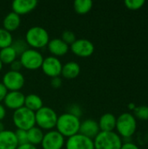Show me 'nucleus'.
Instances as JSON below:
<instances>
[{
  "label": "nucleus",
  "instance_id": "nucleus-1",
  "mask_svg": "<svg viewBox=\"0 0 148 149\" xmlns=\"http://www.w3.org/2000/svg\"><path fill=\"white\" fill-rule=\"evenodd\" d=\"M80 123L79 118L71 113H65L58 117L56 125L57 131L62 136L70 138L79 133Z\"/></svg>",
  "mask_w": 148,
  "mask_h": 149
},
{
  "label": "nucleus",
  "instance_id": "nucleus-2",
  "mask_svg": "<svg viewBox=\"0 0 148 149\" xmlns=\"http://www.w3.org/2000/svg\"><path fill=\"white\" fill-rule=\"evenodd\" d=\"M25 42L32 49H41L47 46L50 37L48 31L41 26L31 27L25 34Z\"/></svg>",
  "mask_w": 148,
  "mask_h": 149
},
{
  "label": "nucleus",
  "instance_id": "nucleus-3",
  "mask_svg": "<svg viewBox=\"0 0 148 149\" xmlns=\"http://www.w3.org/2000/svg\"><path fill=\"white\" fill-rule=\"evenodd\" d=\"M94 149H120L122 140L114 132H99L93 139Z\"/></svg>",
  "mask_w": 148,
  "mask_h": 149
},
{
  "label": "nucleus",
  "instance_id": "nucleus-4",
  "mask_svg": "<svg viewBox=\"0 0 148 149\" xmlns=\"http://www.w3.org/2000/svg\"><path fill=\"white\" fill-rule=\"evenodd\" d=\"M12 120L17 129H21L24 131H28L29 129L36 126L35 113L29 110L25 107L14 111Z\"/></svg>",
  "mask_w": 148,
  "mask_h": 149
},
{
  "label": "nucleus",
  "instance_id": "nucleus-5",
  "mask_svg": "<svg viewBox=\"0 0 148 149\" xmlns=\"http://www.w3.org/2000/svg\"><path fill=\"white\" fill-rule=\"evenodd\" d=\"M58 117L57 113L52 108L43 107L35 113L36 125L42 130H51L56 127Z\"/></svg>",
  "mask_w": 148,
  "mask_h": 149
},
{
  "label": "nucleus",
  "instance_id": "nucleus-6",
  "mask_svg": "<svg viewBox=\"0 0 148 149\" xmlns=\"http://www.w3.org/2000/svg\"><path fill=\"white\" fill-rule=\"evenodd\" d=\"M115 128L117 129L119 134L124 139L131 138L137 129V121L135 117L129 113L120 114L117 118Z\"/></svg>",
  "mask_w": 148,
  "mask_h": 149
},
{
  "label": "nucleus",
  "instance_id": "nucleus-7",
  "mask_svg": "<svg viewBox=\"0 0 148 149\" xmlns=\"http://www.w3.org/2000/svg\"><path fill=\"white\" fill-rule=\"evenodd\" d=\"M19 60L22 64L23 68L34 71L41 68L44 58L38 50L28 49L20 56Z\"/></svg>",
  "mask_w": 148,
  "mask_h": 149
},
{
  "label": "nucleus",
  "instance_id": "nucleus-8",
  "mask_svg": "<svg viewBox=\"0 0 148 149\" xmlns=\"http://www.w3.org/2000/svg\"><path fill=\"white\" fill-rule=\"evenodd\" d=\"M24 77L20 72L9 71L3 77V85L9 92L20 91L24 86Z\"/></svg>",
  "mask_w": 148,
  "mask_h": 149
},
{
  "label": "nucleus",
  "instance_id": "nucleus-9",
  "mask_svg": "<svg viewBox=\"0 0 148 149\" xmlns=\"http://www.w3.org/2000/svg\"><path fill=\"white\" fill-rule=\"evenodd\" d=\"M65 137L57 130H51L44 134L41 142L43 149H62L65 146Z\"/></svg>",
  "mask_w": 148,
  "mask_h": 149
},
{
  "label": "nucleus",
  "instance_id": "nucleus-10",
  "mask_svg": "<svg viewBox=\"0 0 148 149\" xmlns=\"http://www.w3.org/2000/svg\"><path fill=\"white\" fill-rule=\"evenodd\" d=\"M63 65L61 61L53 56L47 57L44 58L43 64L41 65V68L44 72V73L51 78L59 77L61 75Z\"/></svg>",
  "mask_w": 148,
  "mask_h": 149
},
{
  "label": "nucleus",
  "instance_id": "nucleus-11",
  "mask_svg": "<svg viewBox=\"0 0 148 149\" xmlns=\"http://www.w3.org/2000/svg\"><path fill=\"white\" fill-rule=\"evenodd\" d=\"M71 50L76 56L79 58H88L93 54L94 45L88 39L79 38L71 45Z\"/></svg>",
  "mask_w": 148,
  "mask_h": 149
},
{
  "label": "nucleus",
  "instance_id": "nucleus-12",
  "mask_svg": "<svg viewBox=\"0 0 148 149\" xmlns=\"http://www.w3.org/2000/svg\"><path fill=\"white\" fill-rule=\"evenodd\" d=\"M65 145V149H94L93 140L89 139L79 133L68 138Z\"/></svg>",
  "mask_w": 148,
  "mask_h": 149
},
{
  "label": "nucleus",
  "instance_id": "nucleus-13",
  "mask_svg": "<svg viewBox=\"0 0 148 149\" xmlns=\"http://www.w3.org/2000/svg\"><path fill=\"white\" fill-rule=\"evenodd\" d=\"M25 96L20 91L8 92L6 97L3 100L4 106L11 110H17L24 106Z\"/></svg>",
  "mask_w": 148,
  "mask_h": 149
},
{
  "label": "nucleus",
  "instance_id": "nucleus-14",
  "mask_svg": "<svg viewBox=\"0 0 148 149\" xmlns=\"http://www.w3.org/2000/svg\"><path fill=\"white\" fill-rule=\"evenodd\" d=\"M37 5L38 1L36 0H15L11 3V9L18 16H23L32 11Z\"/></svg>",
  "mask_w": 148,
  "mask_h": 149
},
{
  "label": "nucleus",
  "instance_id": "nucleus-15",
  "mask_svg": "<svg viewBox=\"0 0 148 149\" xmlns=\"http://www.w3.org/2000/svg\"><path fill=\"white\" fill-rule=\"evenodd\" d=\"M100 132L99 123L92 119H88L84 120L83 122L80 123V127H79V134L82 135L93 140Z\"/></svg>",
  "mask_w": 148,
  "mask_h": 149
},
{
  "label": "nucleus",
  "instance_id": "nucleus-16",
  "mask_svg": "<svg viewBox=\"0 0 148 149\" xmlns=\"http://www.w3.org/2000/svg\"><path fill=\"white\" fill-rule=\"evenodd\" d=\"M48 51L53 57H61L65 55L69 51V45H66L61 38L51 39L47 45Z\"/></svg>",
  "mask_w": 148,
  "mask_h": 149
},
{
  "label": "nucleus",
  "instance_id": "nucleus-17",
  "mask_svg": "<svg viewBox=\"0 0 148 149\" xmlns=\"http://www.w3.org/2000/svg\"><path fill=\"white\" fill-rule=\"evenodd\" d=\"M18 142L15 132L11 130H3L0 133V149H17Z\"/></svg>",
  "mask_w": 148,
  "mask_h": 149
},
{
  "label": "nucleus",
  "instance_id": "nucleus-18",
  "mask_svg": "<svg viewBox=\"0 0 148 149\" xmlns=\"http://www.w3.org/2000/svg\"><path fill=\"white\" fill-rule=\"evenodd\" d=\"M116 121L117 118L113 113H107L100 117L98 123L101 132H113L116 127Z\"/></svg>",
  "mask_w": 148,
  "mask_h": 149
},
{
  "label": "nucleus",
  "instance_id": "nucleus-19",
  "mask_svg": "<svg viewBox=\"0 0 148 149\" xmlns=\"http://www.w3.org/2000/svg\"><path fill=\"white\" fill-rule=\"evenodd\" d=\"M21 24L20 16L16 14L15 12L11 11L9 12L3 18V28L10 32L14 31L18 29Z\"/></svg>",
  "mask_w": 148,
  "mask_h": 149
},
{
  "label": "nucleus",
  "instance_id": "nucleus-20",
  "mask_svg": "<svg viewBox=\"0 0 148 149\" xmlns=\"http://www.w3.org/2000/svg\"><path fill=\"white\" fill-rule=\"evenodd\" d=\"M80 73V66L75 61H69L65 63L61 71V75L66 79H76Z\"/></svg>",
  "mask_w": 148,
  "mask_h": 149
},
{
  "label": "nucleus",
  "instance_id": "nucleus-21",
  "mask_svg": "<svg viewBox=\"0 0 148 149\" xmlns=\"http://www.w3.org/2000/svg\"><path fill=\"white\" fill-rule=\"evenodd\" d=\"M24 107H25L29 110L36 113L37 111H38L40 108H42L44 107V104H43L42 99L38 95L31 93V94L25 96Z\"/></svg>",
  "mask_w": 148,
  "mask_h": 149
},
{
  "label": "nucleus",
  "instance_id": "nucleus-22",
  "mask_svg": "<svg viewBox=\"0 0 148 149\" xmlns=\"http://www.w3.org/2000/svg\"><path fill=\"white\" fill-rule=\"evenodd\" d=\"M44 135V134L43 133V130L35 126L27 131L28 143H30L33 146L41 144Z\"/></svg>",
  "mask_w": 148,
  "mask_h": 149
},
{
  "label": "nucleus",
  "instance_id": "nucleus-23",
  "mask_svg": "<svg viewBox=\"0 0 148 149\" xmlns=\"http://www.w3.org/2000/svg\"><path fill=\"white\" fill-rule=\"evenodd\" d=\"M17 53L11 46L0 50V61L3 65H10L17 59Z\"/></svg>",
  "mask_w": 148,
  "mask_h": 149
},
{
  "label": "nucleus",
  "instance_id": "nucleus-24",
  "mask_svg": "<svg viewBox=\"0 0 148 149\" xmlns=\"http://www.w3.org/2000/svg\"><path fill=\"white\" fill-rule=\"evenodd\" d=\"M92 4L91 0H76L73 3V8L77 14L85 15L92 10Z\"/></svg>",
  "mask_w": 148,
  "mask_h": 149
},
{
  "label": "nucleus",
  "instance_id": "nucleus-25",
  "mask_svg": "<svg viewBox=\"0 0 148 149\" xmlns=\"http://www.w3.org/2000/svg\"><path fill=\"white\" fill-rule=\"evenodd\" d=\"M12 42L13 38L11 33L3 28H0V50L10 46Z\"/></svg>",
  "mask_w": 148,
  "mask_h": 149
},
{
  "label": "nucleus",
  "instance_id": "nucleus-26",
  "mask_svg": "<svg viewBox=\"0 0 148 149\" xmlns=\"http://www.w3.org/2000/svg\"><path fill=\"white\" fill-rule=\"evenodd\" d=\"M15 52L17 53V56H21L26 50H28V45L27 43L25 42L24 39H16V40H13L11 45H10Z\"/></svg>",
  "mask_w": 148,
  "mask_h": 149
},
{
  "label": "nucleus",
  "instance_id": "nucleus-27",
  "mask_svg": "<svg viewBox=\"0 0 148 149\" xmlns=\"http://www.w3.org/2000/svg\"><path fill=\"white\" fill-rule=\"evenodd\" d=\"M134 111V115L136 118L141 120H148V107L147 106H140L136 107Z\"/></svg>",
  "mask_w": 148,
  "mask_h": 149
},
{
  "label": "nucleus",
  "instance_id": "nucleus-28",
  "mask_svg": "<svg viewBox=\"0 0 148 149\" xmlns=\"http://www.w3.org/2000/svg\"><path fill=\"white\" fill-rule=\"evenodd\" d=\"M61 39L68 45H72L76 40V35L74 32L71 31H63L62 35H61Z\"/></svg>",
  "mask_w": 148,
  "mask_h": 149
},
{
  "label": "nucleus",
  "instance_id": "nucleus-29",
  "mask_svg": "<svg viewBox=\"0 0 148 149\" xmlns=\"http://www.w3.org/2000/svg\"><path fill=\"white\" fill-rule=\"evenodd\" d=\"M144 0H126L125 1V5L127 9L132 10H136L140 9L145 4Z\"/></svg>",
  "mask_w": 148,
  "mask_h": 149
},
{
  "label": "nucleus",
  "instance_id": "nucleus-30",
  "mask_svg": "<svg viewBox=\"0 0 148 149\" xmlns=\"http://www.w3.org/2000/svg\"><path fill=\"white\" fill-rule=\"evenodd\" d=\"M15 135L17 138V141L18 142V145H23L28 143V137H27V131L17 129L15 131Z\"/></svg>",
  "mask_w": 148,
  "mask_h": 149
},
{
  "label": "nucleus",
  "instance_id": "nucleus-31",
  "mask_svg": "<svg viewBox=\"0 0 148 149\" xmlns=\"http://www.w3.org/2000/svg\"><path fill=\"white\" fill-rule=\"evenodd\" d=\"M68 113H71L78 118H79L82 114V110H81V107L77 105V104H72L69 107H68Z\"/></svg>",
  "mask_w": 148,
  "mask_h": 149
},
{
  "label": "nucleus",
  "instance_id": "nucleus-32",
  "mask_svg": "<svg viewBox=\"0 0 148 149\" xmlns=\"http://www.w3.org/2000/svg\"><path fill=\"white\" fill-rule=\"evenodd\" d=\"M10 65V71H14V72H20V70L23 68L20 60H17V59L13 61Z\"/></svg>",
  "mask_w": 148,
  "mask_h": 149
},
{
  "label": "nucleus",
  "instance_id": "nucleus-33",
  "mask_svg": "<svg viewBox=\"0 0 148 149\" xmlns=\"http://www.w3.org/2000/svg\"><path fill=\"white\" fill-rule=\"evenodd\" d=\"M51 85L52 87L54 88H59L62 86V79L60 77H55V78H51Z\"/></svg>",
  "mask_w": 148,
  "mask_h": 149
},
{
  "label": "nucleus",
  "instance_id": "nucleus-34",
  "mask_svg": "<svg viewBox=\"0 0 148 149\" xmlns=\"http://www.w3.org/2000/svg\"><path fill=\"white\" fill-rule=\"evenodd\" d=\"M8 90L6 89V87L3 85V83H0V103L2 101H3L4 98L6 97L7 93H8Z\"/></svg>",
  "mask_w": 148,
  "mask_h": 149
},
{
  "label": "nucleus",
  "instance_id": "nucleus-35",
  "mask_svg": "<svg viewBox=\"0 0 148 149\" xmlns=\"http://www.w3.org/2000/svg\"><path fill=\"white\" fill-rule=\"evenodd\" d=\"M120 149H140L135 144L132 143V142H128V143H124L122 144V147Z\"/></svg>",
  "mask_w": 148,
  "mask_h": 149
},
{
  "label": "nucleus",
  "instance_id": "nucleus-36",
  "mask_svg": "<svg viewBox=\"0 0 148 149\" xmlns=\"http://www.w3.org/2000/svg\"><path fill=\"white\" fill-rule=\"evenodd\" d=\"M17 149H37L36 146H33L30 143L23 144V145H18Z\"/></svg>",
  "mask_w": 148,
  "mask_h": 149
},
{
  "label": "nucleus",
  "instance_id": "nucleus-37",
  "mask_svg": "<svg viewBox=\"0 0 148 149\" xmlns=\"http://www.w3.org/2000/svg\"><path fill=\"white\" fill-rule=\"evenodd\" d=\"M5 115H6L5 107H4V106H3V105L0 103V121H2V120L5 118Z\"/></svg>",
  "mask_w": 148,
  "mask_h": 149
},
{
  "label": "nucleus",
  "instance_id": "nucleus-38",
  "mask_svg": "<svg viewBox=\"0 0 148 149\" xmlns=\"http://www.w3.org/2000/svg\"><path fill=\"white\" fill-rule=\"evenodd\" d=\"M135 107H136V106H135L133 103H130V104L128 105V108H129L130 110H134Z\"/></svg>",
  "mask_w": 148,
  "mask_h": 149
},
{
  "label": "nucleus",
  "instance_id": "nucleus-39",
  "mask_svg": "<svg viewBox=\"0 0 148 149\" xmlns=\"http://www.w3.org/2000/svg\"><path fill=\"white\" fill-rule=\"evenodd\" d=\"M3 130H5V129H4V125L3 124L2 121H0V133L3 132Z\"/></svg>",
  "mask_w": 148,
  "mask_h": 149
},
{
  "label": "nucleus",
  "instance_id": "nucleus-40",
  "mask_svg": "<svg viewBox=\"0 0 148 149\" xmlns=\"http://www.w3.org/2000/svg\"><path fill=\"white\" fill-rule=\"evenodd\" d=\"M2 68H3V64H2V62L0 61V72H1V70H2Z\"/></svg>",
  "mask_w": 148,
  "mask_h": 149
}]
</instances>
